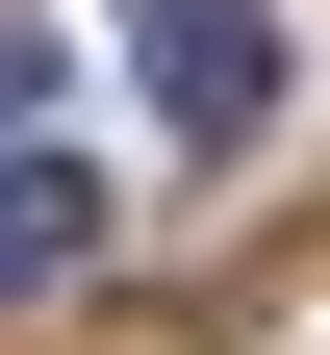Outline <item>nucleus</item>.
I'll return each instance as SVG.
<instances>
[{
	"label": "nucleus",
	"mask_w": 330,
	"mask_h": 355,
	"mask_svg": "<svg viewBox=\"0 0 330 355\" xmlns=\"http://www.w3.org/2000/svg\"><path fill=\"white\" fill-rule=\"evenodd\" d=\"M127 76H153L178 153H254L279 127V0H127Z\"/></svg>",
	"instance_id": "f257e3e1"
},
{
	"label": "nucleus",
	"mask_w": 330,
	"mask_h": 355,
	"mask_svg": "<svg viewBox=\"0 0 330 355\" xmlns=\"http://www.w3.org/2000/svg\"><path fill=\"white\" fill-rule=\"evenodd\" d=\"M51 279H102V178L76 153H0V304H51Z\"/></svg>",
	"instance_id": "f03ea898"
},
{
	"label": "nucleus",
	"mask_w": 330,
	"mask_h": 355,
	"mask_svg": "<svg viewBox=\"0 0 330 355\" xmlns=\"http://www.w3.org/2000/svg\"><path fill=\"white\" fill-rule=\"evenodd\" d=\"M26 127H51V26H0V153H26Z\"/></svg>",
	"instance_id": "7ed1b4c3"
}]
</instances>
